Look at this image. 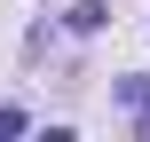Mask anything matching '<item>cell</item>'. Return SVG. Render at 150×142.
Returning <instances> with one entry per match:
<instances>
[{
    "mask_svg": "<svg viewBox=\"0 0 150 142\" xmlns=\"http://www.w3.org/2000/svg\"><path fill=\"white\" fill-rule=\"evenodd\" d=\"M111 16H103V0H71V32H103Z\"/></svg>",
    "mask_w": 150,
    "mask_h": 142,
    "instance_id": "obj_1",
    "label": "cell"
},
{
    "mask_svg": "<svg viewBox=\"0 0 150 142\" xmlns=\"http://www.w3.org/2000/svg\"><path fill=\"white\" fill-rule=\"evenodd\" d=\"M134 103H142V134H150V87H142V95H134Z\"/></svg>",
    "mask_w": 150,
    "mask_h": 142,
    "instance_id": "obj_2",
    "label": "cell"
}]
</instances>
